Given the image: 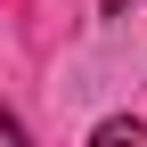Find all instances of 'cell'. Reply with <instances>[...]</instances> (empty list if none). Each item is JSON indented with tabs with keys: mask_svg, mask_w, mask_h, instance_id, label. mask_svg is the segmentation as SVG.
Instances as JSON below:
<instances>
[{
	"mask_svg": "<svg viewBox=\"0 0 147 147\" xmlns=\"http://www.w3.org/2000/svg\"><path fill=\"white\" fill-rule=\"evenodd\" d=\"M90 147H147V123H131V115H106L98 131H90Z\"/></svg>",
	"mask_w": 147,
	"mask_h": 147,
	"instance_id": "1",
	"label": "cell"
},
{
	"mask_svg": "<svg viewBox=\"0 0 147 147\" xmlns=\"http://www.w3.org/2000/svg\"><path fill=\"white\" fill-rule=\"evenodd\" d=\"M0 147H25V123H16L8 106H0Z\"/></svg>",
	"mask_w": 147,
	"mask_h": 147,
	"instance_id": "2",
	"label": "cell"
},
{
	"mask_svg": "<svg viewBox=\"0 0 147 147\" xmlns=\"http://www.w3.org/2000/svg\"><path fill=\"white\" fill-rule=\"evenodd\" d=\"M123 8H131V0H106V16H123Z\"/></svg>",
	"mask_w": 147,
	"mask_h": 147,
	"instance_id": "3",
	"label": "cell"
}]
</instances>
